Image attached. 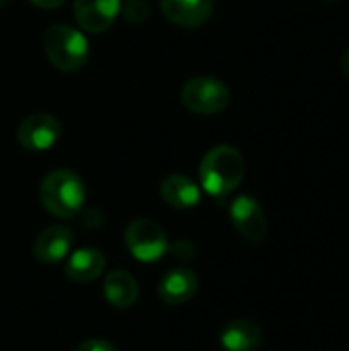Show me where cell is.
<instances>
[{
  "label": "cell",
  "instance_id": "cell-1",
  "mask_svg": "<svg viewBox=\"0 0 349 351\" xmlns=\"http://www.w3.org/2000/svg\"><path fill=\"white\" fill-rule=\"evenodd\" d=\"M245 177L243 154L228 144L214 146L200 165V183L212 197H226Z\"/></svg>",
  "mask_w": 349,
  "mask_h": 351
},
{
  "label": "cell",
  "instance_id": "cell-2",
  "mask_svg": "<svg viewBox=\"0 0 349 351\" xmlns=\"http://www.w3.org/2000/svg\"><path fill=\"white\" fill-rule=\"evenodd\" d=\"M39 199L49 214L68 220L82 212L86 202V187L74 171L58 169L45 175L41 181Z\"/></svg>",
  "mask_w": 349,
  "mask_h": 351
},
{
  "label": "cell",
  "instance_id": "cell-3",
  "mask_svg": "<svg viewBox=\"0 0 349 351\" xmlns=\"http://www.w3.org/2000/svg\"><path fill=\"white\" fill-rule=\"evenodd\" d=\"M43 49L47 60L60 72H76L88 60L86 37L68 25H53L43 35Z\"/></svg>",
  "mask_w": 349,
  "mask_h": 351
},
{
  "label": "cell",
  "instance_id": "cell-4",
  "mask_svg": "<svg viewBox=\"0 0 349 351\" xmlns=\"http://www.w3.org/2000/svg\"><path fill=\"white\" fill-rule=\"evenodd\" d=\"M181 103L197 115H216L230 103L228 86L212 76H195L181 88Z\"/></svg>",
  "mask_w": 349,
  "mask_h": 351
},
{
  "label": "cell",
  "instance_id": "cell-5",
  "mask_svg": "<svg viewBox=\"0 0 349 351\" xmlns=\"http://www.w3.org/2000/svg\"><path fill=\"white\" fill-rule=\"evenodd\" d=\"M123 241L128 251L142 263H152L158 261L167 249H169V239L163 226L150 218H138L132 220L123 232Z\"/></svg>",
  "mask_w": 349,
  "mask_h": 351
},
{
  "label": "cell",
  "instance_id": "cell-6",
  "mask_svg": "<svg viewBox=\"0 0 349 351\" xmlns=\"http://www.w3.org/2000/svg\"><path fill=\"white\" fill-rule=\"evenodd\" d=\"M62 136V123L49 113L27 115L16 128V140L25 150L43 152L49 150Z\"/></svg>",
  "mask_w": 349,
  "mask_h": 351
},
{
  "label": "cell",
  "instance_id": "cell-7",
  "mask_svg": "<svg viewBox=\"0 0 349 351\" xmlns=\"http://www.w3.org/2000/svg\"><path fill=\"white\" fill-rule=\"evenodd\" d=\"M230 220L234 228L249 241L261 243L267 237V218L261 204L251 195H239L230 204Z\"/></svg>",
  "mask_w": 349,
  "mask_h": 351
},
{
  "label": "cell",
  "instance_id": "cell-8",
  "mask_svg": "<svg viewBox=\"0 0 349 351\" xmlns=\"http://www.w3.org/2000/svg\"><path fill=\"white\" fill-rule=\"evenodd\" d=\"M121 12V0H74V16L80 29L103 33Z\"/></svg>",
  "mask_w": 349,
  "mask_h": 351
},
{
  "label": "cell",
  "instance_id": "cell-9",
  "mask_svg": "<svg viewBox=\"0 0 349 351\" xmlns=\"http://www.w3.org/2000/svg\"><path fill=\"white\" fill-rule=\"evenodd\" d=\"M72 241H74V234L68 226L64 224L49 226L43 232H39V237L35 239L33 255L39 263H45V265L58 263L70 253Z\"/></svg>",
  "mask_w": 349,
  "mask_h": 351
},
{
  "label": "cell",
  "instance_id": "cell-10",
  "mask_svg": "<svg viewBox=\"0 0 349 351\" xmlns=\"http://www.w3.org/2000/svg\"><path fill=\"white\" fill-rule=\"evenodd\" d=\"M163 14L181 27H200L204 25L212 10L214 0H160Z\"/></svg>",
  "mask_w": 349,
  "mask_h": 351
},
{
  "label": "cell",
  "instance_id": "cell-11",
  "mask_svg": "<svg viewBox=\"0 0 349 351\" xmlns=\"http://www.w3.org/2000/svg\"><path fill=\"white\" fill-rule=\"evenodd\" d=\"M197 292V278L191 269L177 267L171 269L158 284V296L165 304L179 306L193 298Z\"/></svg>",
  "mask_w": 349,
  "mask_h": 351
},
{
  "label": "cell",
  "instance_id": "cell-12",
  "mask_svg": "<svg viewBox=\"0 0 349 351\" xmlns=\"http://www.w3.org/2000/svg\"><path fill=\"white\" fill-rule=\"evenodd\" d=\"M105 255L99 249L84 247L74 251L66 261V278L76 284H86L97 280L105 271Z\"/></svg>",
  "mask_w": 349,
  "mask_h": 351
},
{
  "label": "cell",
  "instance_id": "cell-13",
  "mask_svg": "<svg viewBox=\"0 0 349 351\" xmlns=\"http://www.w3.org/2000/svg\"><path fill=\"white\" fill-rule=\"evenodd\" d=\"M261 339L263 331L251 319L230 321L220 333V343L226 351H255L261 346Z\"/></svg>",
  "mask_w": 349,
  "mask_h": 351
},
{
  "label": "cell",
  "instance_id": "cell-14",
  "mask_svg": "<svg viewBox=\"0 0 349 351\" xmlns=\"http://www.w3.org/2000/svg\"><path fill=\"white\" fill-rule=\"evenodd\" d=\"M103 292H105V298L107 302L113 306V308H130L136 304L138 300V282L132 274H128L125 269H115V271H109L105 276V282H103Z\"/></svg>",
  "mask_w": 349,
  "mask_h": 351
},
{
  "label": "cell",
  "instance_id": "cell-15",
  "mask_svg": "<svg viewBox=\"0 0 349 351\" xmlns=\"http://www.w3.org/2000/svg\"><path fill=\"white\" fill-rule=\"evenodd\" d=\"M160 195L169 206L177 210H191L202 199L200 187L185 175H169L167 179H163Z\"/></svg>",
  "mask_w": 349,
  "mask_h": 351
},
{
  "label": "cell",
  "instance_id": "cell-16",
  "mask_svg": "<svg viewBox=\"0 0 349 351\" xmlns=\"http://www.w3.org/2000/svg\"><path fill=\"white\" fill-rule=\"evenodd\" d=\"M121 12L130 23H144L150 16V8H148L146 0H128L121 6Z\"/></svg>",
  "mask_w": 349,
  "mask_h": 351
},
{
  "label": "cell",
  "instance_id": "cell-17",
  "mask_svg": "<svg viewBox=\"0 0 349 351\" xmlns=\"http://www.w3.org/2000/svg\"><path fill=\"white\" fill-rule=\"evenodd\" d=\"M74 351H117L109 341L105 339H86L82 341Z\"/></svg>",
  "mask_w": 349,
  "mask_h": 351
},
{
  "label": "cell",
  "instance_id": "cell-18",
  "mask_svg": "<svg viewBox=\"0 0 349 351\" xmlns=\"http://www.w3.org/2000/svg\"><path fill=\"white\" fill-rule=\"evenodd\" d=\"M31 4H35V6H39V8H58V6H62L66 0H29Z\"/></svg>",
  "mask_w": 349,
  "mask_h": 351
},
{
  "label": "cell",
  "instance_id": "cell-19",
  "mask_svg": "<svg viewBox=\"0 0 349 351\" xmlns=\"http://www.w3.org/2000/svg\"><path fill=\"white\" fill-rule=\"evenodd\" d=\"M341 70H344V74L349 78V47L344 51V56H341Z\"/></svg>",
  "mask_w": 349,
  "mask_h": 351
},
{
  "label": "cell",
  "instance_id": "cell-20",
  "mask_svg": "<svg viewBox=\"0 0 349 351\" xmlns=\"http://www.w3.org/2000/svg\"><path fill=\"white\" fill-rule=\"evenodd\" d=\"M10 2H12V0H0V6H8Z\"/></svg>",
  "mask_w": 349,
  "mask_h": 351
},
{
  "label": "cell",
  "instance_id": "cell-21",
  "mask_svg": "<svg viewBox=\"0 0 349 351\" xmlns=\"http://www.w3.org/2000/svg\"><path fill=\"white\" fill-rule=\"evenodd\" d=\"M325 2H335V0H325Z\"/></svg>",
  "mask_w": 349,
  "mask_h": 351
}]
</instances>
